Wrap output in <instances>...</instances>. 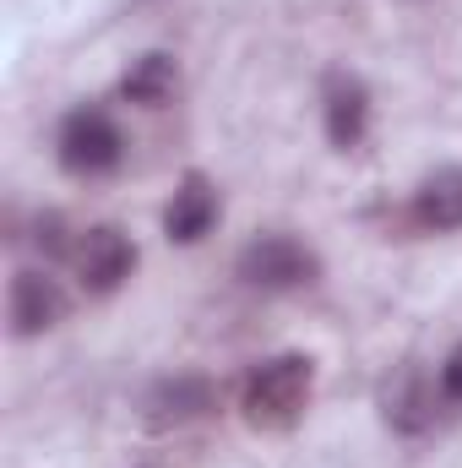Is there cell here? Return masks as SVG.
<instances>
[{
    "instance_id": "6da1fadb",
    "label": "cell",
    "mask_w": 462,
    "mask_h": 468,
    "mask_svg": "<svg viewBox=\"0 0 462 468\" xmlns=\"http://www.w3.org/2000/svg\"><path fill=\"white\" fill-rule=\"evenodd\" d=\"M310 387H316V365L305 354H278V359H267V365L250 370L239 409H245V420L256 431H283V425L299 420Z\"/></svg>"
},
{
    "instance_id": "7a4b0ae2",
    "label": "cell",
    "mask_w": 462,
    "mask_h": 468,
    "mask_svg": "<svg viewBox=\"0 0 462 468\" xmlns=\"http://www.w3.org/2000/svg\"><path fill=\"white\" fill-rule=\"evenodd\" d=\"M316 272H321L316 250L299 245L294 234H256V239L239 250V278H245L250 289L283 294V289H305Z\"/></svg>"
},
{
    "instance_id": "3957f363",
    "label": "cell",
    "mask_w": 462,
    "mask_h": 468,
    "mask_svg": "<svg viewBox=\"0 0 462 468\" xmlns=\"http://www.w3.org/2000/svg\"><path fill=\"white\" fill-rule=\"evenodd\" d=\"M125 153V136L104 110H71L60 125V164L71 175H110Z\"/></svg>"
},
{
    "instance_id": "277c9868",
    "label": "cell",
    "mask_w": 462,
    "mask_h": 468,
    "mask_svg": "<svg viewBox=\"0 0 462 468\" xmlns=\"http://www.w3.org/2000/svg\"><path fill=\"white\" fill-rule=\"evenodd\" d=\"M71 261H77V278H82L88 294H115L120 283L131 278V267H136V245L125 239V229L99 224V229H88L77 239Z\"/></svg>"
},
{
    "instance_id": "5b68a950",
    "label": "cell",
    "mask_w": 462,
    "mask_h": 468,
    "mask_svg": "<svg viewBox=\"0 0 462 468\" xmlns=\"http://www.w3.org/2000/svg\"><path fill=\"white\" fill-rule=\"evenodd\" d=\"M5 311H11V333H16V338H38V333H49V327L66 316V294H60L55 278H44V272H16Z\"/></svg>"
},
{
    "instance_id": "8992f818",
    "label": "cell",
    "mask_w": 462,
    "mask_h": 468,
    "mask_svg": "<svg viewBox=\"0 0 462 468\" xmlns=\"http://www.w3.org/2000/svg\"><path fill=\"white\" fill-rule=\"evenodd\" d=\"M213 224H218V191L207 186V175H185L174 202H169V213H163L169 239L174 245H196V239L213 234Z\"/></svg>"
},
{
    "instance_id": "52a82bcc",
    "label": "cell",
    "mask_w": 462,
    "mask_h": 468,
    "mask_svg": "<svg viewBox=\"0 0 462 468\" xmlns=\"http://www.w3.org/2000/svg\"><path fill=\"white\" fill-rule=\"evenodd\" d=\"M207 409H213V381L207 376H169L147 398V420L152 425H185V420H196Z\"/></svg>"
},
{
    "instance_id": "ba28073f",
    "label": "cell",
    "mask_w": 462,
    "mask_h": 468,
    "mask_svg": "<svg viewBox=\"0 0 462 468\" xmlns=\"http://www.w3.org/2000/svg\"><path fill=\"white\" fill-rule=\"evenodd\" d=\"M414 224L419 229H462V169H436L419 191H414Z\"/></svg>"
},
{
    "instance_id": "9c48e42d",
    "label": "cell",
    "mask_w": 462,
    "mask_h": 468,
    "mask_svg": "<svg viewBox=\"0 0 462 468\" xmlns=\"http://www.w3.org/2000/svg\"><path fill=\"white\" fill-rule=\"evenodd\" d=\"M364 131H370V93L353 77H338L327 88V136H332V147L348 153L364 142Z\"/></svg>"
},
{
    "instance_id": "30bf717a",
    "label": "cell",
    "mask_w": 462,
    "mask_h": 468,
    "mask_svg": "<svg viewBox=\"0 0 462 468\" xmlns=\"http://www.w3.org/2000/svg\"><path fill=\"white\" fill-rule=\"evenodd\" d=\"M174 82H180V66H174V55L152 49V55L131 60V71L120 77V99H125V104H142V110H158V104L174 93Z\"/></svg>"
},
{
    "instance_id": "8fae6325",
    "label": "cell",
    "mask_w": 462,
    "mask_h": 468,
    "mask_svg": "<svg viewBox=\"0 0 462 468\" xmlns=\"http://www.w3.org/2000/svg\"><path fill=\"white\" fill-rule=\"evenodd\" d=\"M430 403H436V392L425 387V376H419L414 365H408V370H397V381L386 387V420H392L397 431H425Z\"/></svg>"
},
{
    "instance_id": "7c38bea8",
    "label": "cell",
    "mask_w": 462,
    "mask_h": 468,
    "mask_svg": "<svg viewBox=\"0 0 462 468\" xmlns=\"http://www.w3.org/2000/svg\"><path fill=\"white\" fill-rule=\"evenodd\" d=\"M441 398L462 403V344L446 354V365H441Z\"/></svg>"
},
{
    "instance_id": "4fadbf2b",
    "label": "cell",
    "mask_w": 462,
    "mask_h": 468,
    "mask_svg": "<svg viewBox=\"0 0 462 468\" xmlns=\"http://www.w3.org/2000/svg\"><path fill=\"white\" fill-rule=\"evenodd\" d=\"M38 245H49V250H66V239H60V218H44V224H38Z\"/></svg>"
}]
</instances>
